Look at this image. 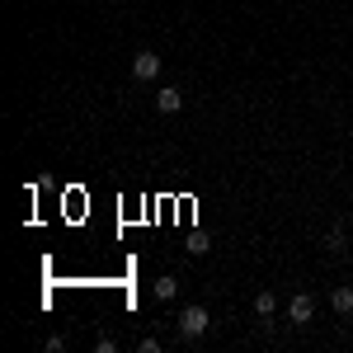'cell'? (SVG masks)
<instances>
[{"label": "cell", "instance_id": "ba28073f", "mask_svg": "<svg viewBox=\"0 0 353 353\" xmlns=\"http://www.w3.org/2000/svg\"><path fill=\"white\" fill-rule=\"evenodd\" d=\"M184 245H189V254H208V245H212V241H208L203 231H193V236H189Z\"/></svg>", "mask_w": 353, "mask_h": 353}, {"label": "cell", "instance_id": "52a82bcc", "mask_svg": "<svg viewBox=\"0 0 353 353\" xmlns=\"http://www.w3.org/2000/svg\"><path fill=\"white\" fill-rule=\"evenodd\" d=\"M273 311H278V297H273V292H259V297H254V316H264V321H269Z\"/></svg>", "mask_w": 353, "mask_h": 353}, {"label": "cell", "instance_id": "5b68a950", "mask_svg": "<svg viewBox=\"0 0 353 353\" xmlns=\"http://www.w3.org/2000/svg\"><path fill=\"white\" fill-rule=\"evenodd\" d=\"M156 109L161 113H179L184 109V90H161V94H156Z\"/></svg>", "mask_w": 353, "mask_h": 353}, {"label": "cell", "instance_id": "9c48e42d", "mask_svg": "<svg viewBox=\"0 0 353 353\" xmlns=\"http://www.w3.org/2000/svg\"><path fill=\"white\" fill-rule=\"evenodd\" d=\"M344 245H349V241H344V231L330 226V231H325V250H344Z\"/></svg>", "mask_w": 353, "mask_h": 353}, {"label": "cell", "instance_id": "277c9868", "mask_svg": "<svg viewBox=\"0 0 353 353\" xmlns=\"http://www.w3.org/2000/svg\"><path fill=\"white\" fill-rule=\"evenodd\" d=\"M330 311L334 316H353V288H334L330 292Z\"/></svg>", "mask_w": 353, "mask_h": 353}, {"label": "cell", "instance_id": "8992f818", "mask_svg": "<svg viewBox=\"0 0 353 353\" xmlns=\"http://www.w3.org/2000/svg\"><path fill=\"white\" fill-rule=\"evenodd\" d=\"M179 292V278H156V301H174Z\"/></svg>", "mask_w": 353, "mask_h": 353}, {"label": "cell", "instance_id": "6da1fadb", "mask_svg": "<svg viewBox=\"0 0 353 353\" xmlns=\"http://www.w3.org/2000/svg\"><path fill=\"white\" fill-rule=\"evenodd\" d=\"M208 321H212V316H208L203 306H184V311H179V334H184V339H203V334H208Z\"/></svg>", "mask_w": 353, "mask_h": 353}, {"label": "cell", "instance_id": "7a4b0ae2", "mask_svg": "<svg viewBox=\"0 0 353 353\" xmlns=\"http://www.w3.org/2000/svg\"><path fill=\"white\" fill-rule=\"evenodd\" d=\"M288 321H292V325H311V321H316V301L306 297V292H297V297L288 301Z\"/></svg>", "mask_w": 353, "mask_h": 353}, {"label": "cell", "instance_id": "3957f363", "mask_svg": "<svg viewBox=\"0 0 353 353\" xmlns=\"http://www.w3.org/2000/svg\"><path fill=\"white\" fill-rule=\"evenodd\" d=\"M132 76L137 81H156V76H161V52H137L132 57Z\"/></svg>", "mask_w": 353, "mask_h": 353}]
</instances>
